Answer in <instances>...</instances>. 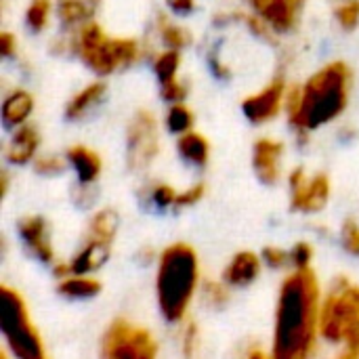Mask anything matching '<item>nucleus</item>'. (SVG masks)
<instances>
[{
    "label": "nucleus",
    "mask_w": 359,
    "mask_h": 359,
    "mask_svg": "<svg viewBox=\"0 0 359 359\" xmlns=\"http://www.w3.org/2000/svg\"><path fill=\"white\" fill-rule=\"evenodd\" d=\"M322 320V288L316 271H290L278 292L273 322V359H311L318 347Z\"/></svg>",
    "instance_id": "1"
},
{
    "label": "nucleus",
    "mask_w": 359,
    "mask_h": 359,
    "mask_svg": "<svg viewBox=\"0 0 359 359\" xmlns=\"http://www.w3.org/2000/svg\"><path fill=\"white\" fill-rule=\"evenodd\" d=\"M353 72L345 61H330L311 74L305 84L290 86L286 97V116L299 137L334 122L349 105Z\"/></svg>",
    "instance_id": "2"
},
{
    "label": "nucleus",
    "mask_w": 359,
    "mask_h": 359,
    "mask_svg": "<svg viewBox=\"0 0 359 359\" xmlns=\"http://www.w3.org/2000/svg\"><path fill=\"white\" fill-rule=\"evenodd\" d=\"M200 290V261L185 242L166 246L158 257L156 299L160 316L168 324H183L194 297Z\"/></svg>",
    "instance_id": "3"
},
{
    "label": "nucleus",
    "mask_w": 359,
    "mask_h": 359,
    "mask_svg": "<svg viewBox=\"0 0 359 359\" xmlns=\"http://www.w3.org/2000/svg\"><path fill=\"white\" fill-rule=\"evenodd\" d=\"M67 46L97 76H111L116 72L128 69L143 55L139 40L111 38L95 19L74 29Z\"/></svg>",
    "instance_id": "4"
},
{
    "label": "nucleus",
    "mask_w": 359,
    "mask_h": 359,
    "mask_svg": "<svg viewBox=\"0 0 359 359\" xmlns=\"http://www.w3.org/2000/svg\"><path fill=\"white\" fill-rule=\"evenodd\" d=\"M0 332L13 359H50L23 297L6 284L0 288Z\"/></svg>",
    "instance_id": "5"
},
{
    "label": "nucleus",
    "mask_w": 359,
    "mask_h": 359,
    "mask_svg": "<svg viewBox=\"0 0 359 359\" xmlns=\"http://www.w3.org/2000/svg\"><path fill=\"white\" fill-rule=\"evenodd\" d=\"M320 334L334 345H359V286L341 278L322 301Z\"/></svg>",
    "instance_id": "6"
},
{
    "label": "nucleus",
    "mask_w": 359,
    "mask_h": 359,
    "mask_svg": "<svg viewBox=\"0 0 359 359\" xmlns=\"http://www.w3.org/2000/svg\"><path fill=\"white\" fill-rule=\"evenodd\" d=\"M101 359H158V341L145 326L118 318L101 337Z\"/></svg>",
    "instance_id": "7"
},
{
    "label": "nucleus",
    "mask_w": 359,
    "mask_h": 359,
    "mask_svg": "<svg viewBox=\"0 0 359 359\" xmlns=\"http://www.w3.org/2000/svg\"><path fill=\"white\" fill-rule=\"evenodd\" d=\"M160 154L158 118L149 109H137L126 126V164L130 170H147Z\"/></svg>",
    "instance_id": "8"
},
{
    "label": "nucleus",
    "mask_w": 359,
    "mask_h": 359,
    "mask_svg": "<svg viewBox=\"0 0 359 359\" xmlns=\"http://www.w3.org/2000/svg\"><path fill=\"white\" fill-rule=\"evenodd\" d=\"M290 208L303 215H316L326 208L330 200V179L324 172L307 175L303 168H294L288 175Z\"/></svg>",
    "instance_id": "9"
},
{
    "label": "nucleus",
    "mask_w": 359,
    "mask_h": 359,
    "mask_svg": "<svg viewBox=\"0 0 359 359\" xmlns=\"http://www.w3.org/2000/svg\"><path fill=\"white\" fill-rule=\"evenodd\" d=\"M286 97H288L286 78L284 76H276L263 88H259L257 93L244 97L242 114L255 126L269 124V122H273L286 109Z\"/></svg>",
    "instance_id": "10"
},
{
    "label": "nucleus",
    "mask_w": 359,
    "mask_h": 359,
    "mask_svg": "<svg viewBox=\"0 0 359 359\" xmlns=\"http://www.w3.org/2000/svg\"><path fill=\"white\" fill-rule=\"evenodd\" d=\"M252 15L263 19L273 34H292L303 17L305 0H246Z\"/></svg>",
    "instance_id": "11"
},
{
    "label": "nucleus",
    "mask_w": 359,
    "mask_h": 359,
    "mask_svg": "<svg viewBox=\"0 0 359 359\" xmlns=\"http://www.w3.org/2000/svg\"><path fill=\"white\" fill-rule=\"evenodd\" d=\"M17 233L19 240L23 242L25 250L40 263L44 265H57L55 261V248H53V238H50V227L44 217L40 215H27L19 219L17 223Z\"/></svg>",
    "instance_id": "12"
},
{
    "label": "nucleus",
    "mask_w": 359,
    "mask_h": 359,
    "mask_svg": "<svg viewBox=\"0 0 359 359\" xmlns=\"http://www.w3.org/2000/svg\"><path fill=\"white\" fill-rule=\"evenodd\" d=\"M154 74L160 84V95L166 103H183L187 99V84L179 78L181 69V50L164 48L154 59Z\"/></svg>",
    "instance_id": "13"
},
{
    "label": "nucleus",
    "mask_w": 359,
    "mask_h": 359,
    "mask_svg": "<svg viewBox=\"0 0 359 359\" xmlns=\"http://www.w3.org/2000/svg\"><path fill=\"white\" fill-rule=\"evenodd\" d=\"M284 143L271 137H261L252 145V170L257 179L265 185H276L282 179Z\"/></svg>",
    "instance_id": "14"
},
{
    "label": "nucleus",
    "mask_w": 359,
    "mask_h": 359,
    "mask_svg": "<svg viewBox=\"0 0 359 359\" xmlns=\"http://www.w3.org/2000/svg\"><path fill=\"white\" fill-rule=\"evenodd\" d=\"M109 250H111V244L86 238V242L80 246V250L69 261L57 263L53 267V271H55L57 278L72 276V273H88V276H93L97 269H101L105 265V261L109 259Z\"/></svg>",
    "instance_id": "15"
},
{
    "label": "nucleus",
    "mask_w": 359,
    "mask_h": 359,
    "mask_svg": "<svg viewBox=\"0 0 359 359\" xmlns=\"http://www.w3.org/2000/svg\"><path fill=\"white\" fill-rule=\"evenodd\" d=\"M263 265L265 263H263L261 255H257L252 250H242V252L233 255L231 261L227 263V267L223 271V282L229 288H248L259 280Z\"/></svg>",
    "instance_id": "16"
},
{
    "label": "nucleus",
    "mask_w": 359,
    "mask_h": 359,
    "mask_svg": "<svg viewBox=\"0 0 359 359\" xmlns=\"http://www.w3.org/2000/svg\"><path fill=\"white\" fill-rule=\"evenodd\" d=\"M38 147H40V133L34 124H25L17 130H13L6 149H4V158L6 162L15 164V166H23L29 164L38 158Z\"/></svg>",
    "instance_id": "17"
},
{
    "label": "nucleus",
    "mask_w": 359,
    "mask_h": 359,
    "mask_svg": "<svg viewBox=\"0 0 359 359\" xmlns=\"http://www.w3.org/2000/svg\"><path fill=\"white\" fill-rule=\"evenodd\" d=\"M65 160L72 166V170L76 172L80 187H93L97 183V179L101 177L103 160L88 145H72L65 151Z\"/></svg>",
    "instance_id": "18"
},
{
    "label": "nucleus",
    "mask_w": 359,
    "mask_h": 359,
    "mask_svg": "<svg viewBox=\"0 0 359 359\" xmlns=\"http://www.w3.org/2000/svg\"><path fill=\"white\" fill-rule=\"evenodd\" d=\"M36 101L34 95L25 88H13L2 101V124L11 130H17L29 124V116L34 114Z\"/></svg>",
    "instance_id": "19"
},
{
    "label": "nucleus",
    "mask_w": 359,
    "mask_h": 359,
    "mask_svg": "<svg viewBox=\"0 0 359 359\" xmlns=\"http://www.w3.org/2000/svg\"><path fill=\"white\" fill-rule=\"evenodd\" d=\"M107 95V84L103 80H95L88 86H84L82 90H78L65 105V118L76 122L82 120L84 116H88L99 103H103Z\"/></svg>",
    "instance_id": "20"
},
{
    "label": "nucleus",
    "mask_w": 359,
    "mask_h": 359,
    "mask_svg": "<svg viewBox=\"0 0 359 359\" xmlns=\"http://www.w3.org/2000/svg\"><path fill=\"white\" fill-rule=\"evenodd\" d=\"M99 6H101V0H57L55 11L63 27L78 29L84 23L95 19V13Z\"/></svg>",
    "instance_id": "21"
},
{
    "label": "nucleus",
    "mask_w": 359,
    "mask_h": 359,
    "mask_svg": "<svg viewBox=\"0 0 359 359\" xmlns=\"http://www.w3.org/2000/svg\"><path fill=\"white\" fill-rule=\"evenodd\" d=\"M177 154L185 164L194 168H204L210 160V143L202 133L189 130L177 139Z\"/></svg>",
    "instance_id": "22"
},
{
    "label": "nucleus",
    "mask_w": 359,
    "mask_h": 359,
    "mask_svg": "<svg viewBox=\"0 0 359 359\" xmlns=\"http://www.w3.org/2000/svg\"><path fill=\"white\" fill-rule=\"evenodd\" d=\"M101 282L88 273H72V276H63L59 278L57 284V292L69 301H86V299H95L101 292Z\"/></svg>",
    "instance_id": "23"
},
{
    "label": "nucleus",
    "mask_w": 359,
    "mask_h": 359,
    "mask_svg": "<svg viewBox=\"0 0 359 359\" xmlns=\"http://www.w3.org/2000/svg\"><path fill=\"white\" fill-rule=\"evenodd\" d=\"M156 29H158V36H160L164 48H170V50H183L194 40L189 29H185L183 25L175 23L168 15H162V13L156 19Z\"/></svg>",
    "instance_id": "24"
},
{
    "label": "nucleus",
    "mask_w": 359,
    "mask_h": 359,
    "mask_svg": "<svg viewBox=\"0 0 359 359\" xmlns=\"http://www.w3.org/2000/svg\"><path fill=\"white\" fill-rule=\"evenodd\" d=\"M118 227H120V217L116 210L111 208H103L99 212L93 215L90 223H88V236L86 238H93V240H101V242H107L111 244L116 233H118Z\"/></svg>",
    "instance_id": "25"
},
{
    "label": "nucleus",
    "mask_w": 359,
    "mask_h": 359,
    "mask_svg": "<svg viewBox=\"0 0 359 359\" xmlns=\"http://www.w3.org/2000/svg\"><path fill=\"white\" fill-rule=\"evenodd\" d=\"M194 122H196V116L194 111L189 109V105L183 101V103H170V107L166 109V116H164V126L168 133L181 137L189 130H194Z\"/></svg>",
    "instance_id": "26"
},
{
    "label": "nucleus",
    "mask_w": 359,
    "mask_h": 359,
    "mask_svg": "<svg viewBox=\"0 0 359 359\" xmlns=\"http://www.w3.org/2000/svg\"><path fill=\"white\" fill-rule=\"evenodd\" d=\"M145 202L158 210H168V208H177V198H179V191L168 185V183H151L145 194H143Z\"/></svg>",
    "instance_id": "27"
},
{
    "label": "nucleus",
    "mask_w": 359,
    "mask_h": 359,
    "mask_svg": "<svg viewBox=\"0 0 359 359\" xmlns=\"http://www.w3.org/2000/svg\"><path fill=\"white\" fill-rule=\"evenodd\" d=\"M53 13V0H29L25 8V25L29 32L40 34L46 29Z\"/></svg>",
    "instance_id": "28"
},
{
    "label": "nucleus",
    "mask_w": 359,
    "mask_h": 359,
    "mask_svg": "<svg viewBox=\"0 0 359 359\" xmlns=\"http://www.w3.org/2000/svg\"><path fill=\"white\" fill-rule=\"evenodd\" d=\"M179 345H181V358L183 359H202V339L196 322L185 320L179 332Z\"/></svg>",
    "instance_id": "29"
},
{
    "label": "nucleus",
    "mask_w": 359,
    "mask_h": 359,
    "mask_svg": "<svg viewBox=\"0 0 359 359\" xmlns=\"http://www.w3.org/2000/svg\"><path fill=\"white\" fill-rule=\"evenodd\" d=\"M200 299L208 309L221 311L229 303V286L225 282L208 280L200 286Z\"/></svg>",
    "instance_id": "30"
},
{
    "label": "nucleus",
    "mask_w": 359,
    "mask_h": 359,
    "mask_svg": "<svg viewBox=\"0 0 359 359\" xmlns=\"http://www.w3.org/2000/svg\"><path fill=\"white\" fill-rule=\"evenodd\" d=\"M334 17L339 21V25L345 29V32H351L359 25V0H343L337 11H334Z\"/></svg>",
    "instance_id": "31"
},
{
    "label": "nucleus",
    "mask_w": 359,
    "mask_h": 359,
    "mask_svg": "<svg viewBox=\"0 0 359 359\" xmlns=\"http://www.w3.org/2000/svg\"><path fill=\"white\" fill-rule=\"evenodd\" d=\"M290 250V271L309 269L313 261V246L309 242H297Z\"/></svg>",
    "instance_id": "32"
},
{
    "label": "nucleus",
    "mask_w": 359,
    "mask_h": 359,
    "mask_svg": "<svg viewBox=\"0 0 359 359\" xmlns=\"http://www.w3.org/2000/svg\"><path fill=\"white\" fill-rule=\"evenodd\" d=\"M261 259L271 269H290V250L282 246H267L261 252Z\"/></svg>",
    "instance_id": "33"
},
{
    "label": "nucleus",
    "mask_w": 359,
    "mask_h": 359,
    "mask_svg": "<svg viewBox=\"0 0 359 359\" xmlns=\"http://www.w3.org/2000/svg\"><path fill=\"white\" fill-rule=\"evenodd\" d=\"M341 244H343V248H345L349 255L359 257V223L358 221L349 219V221H345V223H343V227H341Z\"/></svg>",
    "instance_id": "34"
},
{
    "label": "nucleus",
    "mask_w": 359,
    "mask_h": 359,
    "mask_svg": "<svg viewBox=\"0 0 359 359\" xmlns=\"http://www.w3.org/2000/svg\"><path fill=\"white\" fill-rule=\"evenodd\" d=\"M65 164H67V160H61L59 156H38L34 160V170L38 175L53 177V175H59L65 168Z\"/></svg>",
    "instance_id": "35"
},
{
    "label": "nucleus",
    "mask_w": 359,
    "mask_h": 359,
    "mask_svg": "<svg viewBox=\"0 0 359 359\" xmlns=\"http://www.w3.org/2000/svg\"><path fill=\"white\" fill-rule=\"evenodd\" d=\"M206 194V185L204 183H194L191 187H187L185 191H179V198H177V208L175 210H183V208H191L196 206L198 202H202Z\"/></svg>",
    "instance_id": "36"
},
{
    "label": "nucleus",
    "mask_w": 359,
    "mask_h": 359,
    "mask_svg": "<svg viewBox=\"0 0 359 359\" xmlns=\"http://www.w3.org/2000/svg\"><path fill=\"white\" fill-rule=\"evenodd\" d=\"M233 359H273L271 358V353H267L263 347H259V345H244L242 349H238L236 351V355Z\"/></svg>",
    "instance_id": "37"
},
{
    "label": "nucleus",
    "mask_w": 359,
    "mask_h": 359,
    "mask_svg": "<svg viewBox=\"0 0 359 359\" xmlns=\"http://www.w3.org/2000/svg\"><path fill=\"white\" fill-rule=\"evenodd\" d=\"M166 6H168L175 15L185 17V15H191V13L196 11L198 2H196V0H166Z\"/></svg>",
    "instance_id": "38"
},
{
    "label": "nucleus",
    "mask_w": 359,
    "mask_h": 359,
    "mask_svg": "<svg viewBox=\"0 0 359 359\" xmlns=\"http://www.w3.org/2000/svg\"><path fill=\"white\" fill-rule=\"evenodd\" d=\"M0 53L2 57H13L17 53V38L11 32H2L0 34Z\"/></svg>",
    "instance_id": "39"
},
{
    "label": "nucleus",
    "mask_w": 359,
    "mask_h": 359,
    "mask_svg": "<svg viewBox=\"0 0 359 359\" xmlns=\"http://www.w3.org/2000/svg\"><path fill=\"white\" fill-rule=\"evenodd\" d=\"M334 359H359V345L358 343H349V345H343L341 353Z\"/></svg>",
    "instance_id": "40"
},
{
    "label": "nucleus",
    "mask_w": 359,
    "mask_h": 359,
    "mask_svg": "<svg viewBox=\"0 0 359 359\" xmlns=\"http://www.w3.org/2000/svg\"><path fill=\"white\" fill-rule=\"evenodd\" d=\"M6 191H8V172L2 170V196H6Z\"/></svg>",
    "instance_id": "41"
},
{
    "label": "nucleus",
    "mask_w": 359,
    "mask_h": 359,
    "mask_svg": "<svg viewBox=\"0 0 359 359\" xmlns=\"http://www.w3.org/2000/svg\"><path fill=\"white\" fill-rule=\"evenodd\" d=\"M0 359H13V358H8L6 353H2V355H0Z\"/></svg>",
    "instance_id": "42"
}]
</instances>
